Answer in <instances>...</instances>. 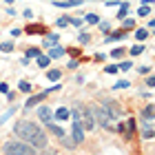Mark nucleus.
<instances>
[{
  "instance_id": "obj_1",
  "label": "nucleus",
  "mask_w": 155,
  "mask_h": 155,
  "mask_svg": "<svg viewBox=\"0 0 155 155\" xmlns=\"http://www.w3.org/2000/svg\"><path fill=\"white\" fill-rule=\"evenodd\" d=\"M13 131H16V135H18L20 140L33 144L38 151H45V149H47V135H45V133H42L33 122H29V120H20V122H16Z\"/></svg>"
},
{
  "instance_id": "obj_2",
  "label": "nucleus",
  "mask_w": 155,
  "mask_h": 155,
  "mask_svg": "<svg viewBox=\"0 0 155 155\" xmlns=\"http://www.w3.org/2000/svg\"><path fill=\"white\" fill-rule=\"evenodd\" d=\"M38 149L29 142H25V140H9L5 146H2V153H18V155H29V153H36Z\"/></svg>"
},
{
  "instance_id": "obj_3",
  "label": "nucleus",
  "mask_w": 155,
  "mask_h": 155,
  "mask_svg": "<svg viewBox=\"0 0 155 155\" xmlns=\"http://www.w3.org/2000/svg\"><path fill=\"white\" fill-rule=\"evenodd\" d=\"M91 111H93V117H95V122H100V126H104V129H115V126L111 124L115 117L109 113L107 104H95V107L91 109Z\"/></svg>"
},
{
  "instance_id": "obj_4",
  "label": "nucleus",
  "mask_w": 155,
  "mask_h": 155,
  "mask_svg": "<svg viewBox=\"0 0 155 155\" xmlns=\"http://www.w3.org/2000/svg\"><path fill=\"white\" fill-rule=\"evenodd\" d=\"M58 89H60V84H55V87H51V89H47V91H42V93H36V95H31L29 100L25 102V109L29 111L31 107H36V104H40L42 100H47V95H49V93H53V91H58Z\"/></svg>"
},
{
  "instance_id": "obj_5",
  "label": "nucleus",
  "mask_w": 155,
  "mask_h": 155,
  "mask_svg": "<svg viewBox=\"0 0 155 155\" xmlns=\"http://www.w3.org/2000/svg\"><path fill=\"white\" fill-rule=\"evenodd\" d=\"M78 109H80V120L84 122V129H87V131H93V129H95L93 111H91V109H82V107H78Z\"/></svg>"
},
{
  "instance_id": "obj_6",
  "label": "nucleus",
  "mask_w": 155,
  "mask_h": 155,
  "mask_svg": "<svg viewBox=\"0 0 155 155\" xmlns=\"http://www.w3.org/2000/svg\"><path fill=\"white\" fill-rule=\"evenodd\" d=\"M115 131L120 133V135H124L126 140H131V137H133V131H135V120H126V122L117 124Z\"/></svg>"
},
{
  "instance_id": "obj_7",
  "label": "nucleus",
  "mask_w": 155,
  "mask_h": 155,
  "mask_svg": "<svg viewBox=\"0 0 155 155\" xmlns=\"http://www.w3.org/2000/svg\"><path fill=\"white\" fill-rule=\"evenodd\" d=\"M45 126H47V131H51L55 137H60V140L64 137V129H62V126H58V124H53L51 120H47V122H45Z\"/></svg>"
},
{
  "instance_id": "obj_8",
  "label": "nucleus",
  "mask_w": 155,
  "mask_h": 155,
  "mask_svg": "<svg viewBox=\"0 0 155 155\" xmlns=\"http://www.w3.org/2000/svg\"><path fill=\"white\" fill-rule=\"evenodd\" d=\"M142 137L144 140H153L155 137V129L149 124V120H144V122H142Z\"/></svg>"
},
{
  "instance_id": "obj_9",
  "label": "nucleus",
  "mask_w": 155,
  "mask_h": 155,
  "mask_svg": "<svg viewBox=\"0 0 155 155\" xmlns=\"http://www.w3.org/2000/svg\"><path fill=\"white\" fill-rule=\"evenodd\" d=\"M38 117L42 120V122H47V120L53 117V111L49 109V107H40V109H38Z\"/></svg>"
},
{
  "instance_id": "obj_10",
  "label": "nucleus",
  "mask_w": 155,
  "mask_h": 155,
  "mask_svg": "<svg viewBox=\"0 0 155 155\" xmlns=\"http://www.w3.org/2000/svg\"><path fill=\"white\" fill-rule=\"evenodd\" d=\"M58 40H60V36H58V33H49V36H45V40H42V45H45V47L49 49V47L58 45Z\"/></svg>"
},
{
  "instance_id": "obj_11",
  "label": "nucleus",
  "mask_w": 155,
  "mask_h": 155,
  "mask_svg": "<svg viewBox=\"0 0 155 155\" xmlns=\"http://www.w3.org/2000/svg\"><path fill=\"white\" fill-rule=\"evenodd\" d=\"M104 104H107V109H109V113H111V115H113V117H120V115H122V109H120V107H117V102H104Z\"/></svg>"
},
{
  "instance_id": "obj_12",
  "label": "nucleus",
  "mask_w": 155,
  "mask_h": 155,
  "mask_svg": "<svg viewBox=\"0 0 155 155\" xmlns=\"http://www.w3.org/2000/svg\"><path fill=\"white\" fill-rule=\"evenodd\" d=\"M53 5H55V7H64V9H67V7H78V5H82V0H55Z\"/></svg>"
},
{
  "instance_id": "obj_13",
  "label": "nucleus",
  "mask_w": 155,
  "mask_h": 155,
  "mask_svg": "<svg viewBox=\"0 0 155 155\" xmlns=\"http://www.w3.org/2000/svg\"><path fill=\"white\" fill-rule=\"evenodd\" d=\"M69 115H71V113H69V109H64V107H60V109H58V111L53 113V117H55V120H60V122H64V120H69Z\"/></svg>"
},
{
  "instance_id": "obj_14",
  "label": "nucleus",
  "mask_w": 155,
  "mask_h": 155,
  "mask_svg": "<svg viewBox=\"0 0 155 155\" xmlns=\"http://www.w3.org/2000/svg\"><path fill=\"white\" fill-rule=\"evenodd\" d=\"M47 55H49V58H62V55H64V49L53 45V47H49V53Z\"/></svg>"
},
{
  "instance_id": "obj_15",
  "label": "nucleus",
  "mask_w": 155,
  "mask_h": 155,
  "mask_svg": "<svg viewBox=\"0 0 155 155\" xmlns=\"http://www.w3.org/2000/svg\"><path fill=\"white\" fill-rule=\"evenodd\" d=\"M27 33H47V29H45V25H29Z\"/></svg>"
},
{
  "instance_id": "obj_16",
  "label": "nucleus",
  "mask_w": 155,
  "mask_h": 155,
  "mask_svg": "<svg viewBox=\"0 0 155 155\" xmlns=\"http://www.w3.org/2000/svg\"><path fill=\"white\" fill-rule=\"evenodd\" d=\"M36 60H38V67H40V69H47L49 62H51V58H49V55H45V53H40Z\"/></svg>"
},
{
  "instance_id": "obj_17",
  "label": "nucleus",
  "mask_w": 155,
  "mask_h": 155,
  "mask_svg": "<svg viewBox=\"0 0 155 155\" xmlns=\"http://www.w3.org/2000/svg\"><path fill=\"white\" fill-rule=\"evenodd\" d=\"M126 36H129L126 31H115L113 36H109V38H107V42H117V40H124Z\"/></svg>"
},
{
  "instance_id": "obj_18",
  "label": "nucleus",
  "mask_w": 155,
  "mask_h": 155,
  "mask_svg": "<svg viewBox=\"0 0 155 155\" xmlns=\"http://www.w3.org/2000/svg\"><path fill=\"white\" fill-rule=\"evenodd\" d=\"M153 115H155V107H153V104H149V107L142 111V120H153Z\"/></svg>"
},
{
  "instance_id": "obj_19",
  "label": "nucleus",
  "mask_w": 155,
  "mask_h": 155,
  "mask_svg": "<svg viewBox=\"0 0 155 155\" xmlns=\"http://www.w3.org/2000/svg\"><path fill=\"white\" fill-rule=\"evenodd\" d=\"M0 51H2V53H11V51H13V42H11V40L0 42Z\"/></svg>"
},
{
  "instance_id": "obj_20",
  "label": "nucleus",
  "mask_w": 155,
  "mask_h": 155,
  "mask_svg": "<svg viewBox=\"0 0 155 155\" xmlns=\"http://www.w3.org/2000/svg\"><path fill=\"white\" fill-rule=\"evenodd\" d=\"M25 55H27V58H38V55H40V49L38 47H29V49H27V51H25Z\"/></svg>"
},
{
  "instance_id": "obj_21",
  "label": "nucleus",
  "mask_w": 155,
  "mask_h": 155,
  "mask_svg": "<svg viewBox=\"0 0 155 155\" xmlns=\"http://www.w3.org/2000/svg\"><path fill=\"white\" fill-rule=\"evenodd\" d=\"M18 89L22 91V93H31V82H27V80H20V84H18Z\"/></svg>"
},
{
  "instance_id": "obj_22",
  "label": "nucleus",
  "mask_w": 155,
  "mask_h": 155,
  "mask_svg": "<svg viewBox=\"0 0 155 155\" xmlns=\"http://www.w3.org/2000/svg\"><path fill=\"white\" fill-rule=\"evenodd\" d=\"M60 75H62V71H60V69H51V71H47V78H49V80H60Z\"/></svg>"
},
{
  "instance_id": "obj_23",
  "label": "nucleus",
  "mask_w": 155,
  "mask_h": 155,
  "mask_svg": "<svg viewBox=\"0 0 155 155\" xmlns=\"http://www.w3.org/2000/svg\"><path fill=\"white\" fill-rule=\"evenodd\" d=\"M126 13H129V5L122 2V5H120V11H117V18H120V20H124V18H126Z\"/></svg>"
},
{
  "instance_id": "obj_24",
  "label": "nucleus",
  "mask_w": 155,
  "mask_h": 155,
  "mask_svg": "<svg viewBox=\"0 0 155 155\" xmlns=\"http://www.w3.org/2000/svg\"><path fill=\"white\" fill-rule=\"evenodd\" d=\"M84 20H87V22H91V25H97V22H100V16H97V13H87V16H84Z\"/></svg>"
},
{
  "instance_id": "obj_25",
  "label": "nucleus",
  "mask_w": 155,
  "mask_h": 155,
  "mask_svg": "<svg viewBox=\"0 0 155 155\" xmlns=\"http://www.w3.org/2000/svg\"><path fill=\"white\" fill-rule=\"evenodd\" d=\"M129 53L133 55V58H135V55H140V53H144V47H142V45H133V49H131Z\"/></svg>"
},
{
  "instance_id": "obj_26",
  "label": "nucleus",
  "mask_w": 155,
  "mask_h": 155,
  "mask_svg": "<svg viewBox=\"0 0 155 155\" xmlns=\"http://www.w3.org/2000/svg\"><path fill=\"white\" fill-rule=\"evenodd\" d=\"M124 55V49L122 47H117V49H113V51H111V58H115V60H120Z\"/></svg>"
},
{
  "instance_id": "obj_27",
  "label": "nucleus",
  "mask_w": 155,
  "mask_h": 155,
  "mask_svg": "<svg viewBox=\"0 0 155 155\" xmlns=\"http://www.w3.org/2000/svg\"><path fill=\"white\" fill-rule=\"evenodd\" d=\"M135 38L137 40H146V38H149V31H146V29H137L135 31Z\"/></svg>"
},
{
  "instance_id": "obj_28",
  "label": "nucleus",
  "mask_w": 155,
  "mask_h": 155,
  "mask_svg": "<svg viewBox=\"0 0 155 155\" xmlns=\"http://www.w3.org/2000/svg\"><path fill=\"white\" fill-rule=\"evenodd\" d=\"M78 40H80V45H87V42H89L91 38H89V33H84V31H80V36H78Z\"/></svg>"
},
{
  "instance_id": "obj_29",
  "label": "nucleus",
  "mask_w": 155,
  "mask_h": 155,
  "mask_svg": "<svg viewBox=\"0 0 155 155\" xmlns=\"http://www.w3.org/2000/svg\"><path fill=\"white\" fill-rule=\"evenodd\" d=\"M126 87H131V84L126 82V80H117V82L113 84V89H126Z\"/></svg>"
},
{
  "instance_id": "obj_30",
  "label": "nucleus",
  "mask_w": 155,
  "mask_h": 155,
  "mask_svg": "<svg viewBox=\"0 0 155 155\" xmlns=\"http://www.w3.org/2000/svg\"><path fill=\"white\" fill-rule=\"evenodd\" d=\"M140 16H149V13H151V9H149V5H144V7H140Z\"/></svg>"
},
{
  "instance_id": "obj_31",
  "label": "nucleus",
  "mask_w": 155,
  "mask_h": 155,
  "mask_svg": "<svg viewBox=\"0 0 155 155\" xmlns=\"http://www.w3.org/2000/svg\"><path fill=\"white\" fill-rule=\"evenodd\" d=\"M117 69H120V71H129V69H131V62H120Z\"/></svg>"
},
{
  "instance_id": "obj_32",
  "label": "nucleus",
  "mask_w": 155,
  "mask_h": 155,
  "mask_svg": "<svg viewBox=\"0 0 155 155\" xmlns=\"http://www.w3.org/2000/svg\"><path fill=\"white\" fill-rule=\"evenodd\" d=\"M104 71H107V73H117L120 69H117V64H109L107 69H104Z\"/></svg>"
},
{
  "instance_id": "obj_33",
  "label": "nucleus",
  "mask_w": 155,
  "mask_h": 155,
  "mask_svg": "<svg viewBox=\"0 0 155 155\" xmlns=\"http://www.w3.org/2000/svg\"><path fill=\"white\" fill-rule=\"evenodd\" d=\"M0 93H9V84H5V82H0Z\"/></svg>"
},
{
  "instance_id": "obj_34",
  "label": "nucleus",
  "mask_w": 155,
  "mask_h": 155,
  "mask_svg": "<svg viewBox=\"0 0 155 155\" xmlns=\"http://www.w3.org/2000/svg\"><path fill=\"white\" fill-rule=\"evenodd\" d=\"M135 27V20H124V29H133Z\"/></svg>"
},
{
  "instance_id": "obj_35",
  "label": "nucleus",
  "mask_w": 155,
  "mask_h": 155,
  "mask_svg": "<svg viewBox=\"0 0 155 155\" xmlns=\"http://www.w3.org/2000/svg\"><path fill=\"white\" fill-rule=\"evenodd\" d=\"M69 25V18H58V27H67Z\"/></svg>"
},
{
  "instance_id": "obj_36",
  "label": "nucleus",
  "mask_w": 155,
  "mask_h": 155,
  "mask_svg": "<svg viewBox=\"0 0 155 155\" xmlns=\"http://www.w3.org/2000/svg\"><path fill=\"white\" fill-rule=\"evenodd\" d=\"M69 22L75 25V27H80V25H82V20H80V18H69Z\"/></svg>"
},
{
  "instance_id": "obj_37",
  "label": "nucleus",
  "mask_w": 155,
  "mask_h": 155,
  "mask_svg": "<svg viewBox=\"0 0 155 155\" xmlns=\"http://www.w3.org/2000/svg\"><path fill=\"white\" fill-rule=\"evenodd\" d=\"M97 25H100V29H102L104 33H107V31H109V22H97Z\"/></svg>"
},
{
  "instance_id": "obj_38",
  "label": "nucleus",
  "mask_w": 155,
  "mask_h": 155,
  "mask_svg": "<svg viewBox=\"0 0 155 155\" xmlns=\"http://www.w3.org/2000/svg\"><path fill=\"white\" fill-rule=\"evenodd\" d=\"M146 87H153V89H155V75H153V78H149V80H146Z\"/></svg>"
},
{
  "instance_id": "obj_39",
  "label": "nucleus",
  "mask_w": 155,
  "mask_h": 155,
  "mask_svg": "<svg viewBox=\"0 0 155 155\" xmlns=\"http://www.w3.org/2000/svg\"><path fill=\"white\" fill-rule=\"evenodd\" d=\"M18 36H22V31H20V29H13V31H11V38H18Z\"/></svg>"
},
{
  "instance_id": "obj_40",
  "label": "nucleus",
  "mask_w": 155,
  "mask_h": 155,
  "mask_svg": "<svg viewBox=\"0 0 155 155\" xmlns=\"http://www.w3.org/2000/svg\"><path fill=\"white\" fill-rule=\"evenodd\" d=\"M22 16H25V18H31V16H33V11H31V9H25V11H22Z\"/></svg>"
},
{
  "instance_id": "obj_41",
  "label": "nucleus",
  "mask_w": 155,
  "mask_h": 155,
  "mask_svg": "<svg viewBox=\"0 0 155 155\" xmlns=\"http://www.w3.org/2000/svg\"><path fill=\"white\" fill-rule=\"evenodd\" d=\"M109 7H120V5H122V2H120V0H111V2H107Z\"/></svg>"
},
{
  "instance_id": "obj_42",
  "label": "nucleus",
  "mask_w": 155,
  "mask_h": 155,
  "mask_svg": "<svg viewBox=\"0 0 155 155\" xmlns=\"http://www.w3.org/2000/svg\"><path fill=\"white\" fill-rule=\"evenodd\" d=\"M144 5H155V0H142Z\"/></svg>"
},
{
  "instance_id": "obj_43",
  "label": "nucleus",
  "mask_w": 155,
  "mask_h": 155,
  "mask_svg": "<svg viewBox=\"0 0 155 155\" xmlns=\"http://www.w3.org/2000/svg\"><path fill=\"white\" fill-rule=\"evenodd\" d=\"M149 27H151V29H155V18H153L151 22H149Z\"/></svg>"
},
{
  "instance_id": "obj_44",
  "label": "nucleus",
  "mask_w": 155,
  "mask_h": 155,
  "mask_svg": "<svg viewBox=\"0 0 155 155\" xmlns=\"http://www.w3.org/2000/svg\"><path fill=\"white\" fill-rule=\"evenodd\" d=\"M7 2H9V5H11V2H16V0H7Z\"/></svg>"
},
{
  "instance_id": "obj_45",
  "label": "nucleus",
  "mask_w": 155,
  "mask_h": 155,
  "mask_svg": "<svg viewBox=\"0 0 155 155\" xmlns=\"http://www.w3.org/2000/svg\"><path fill=\"white\" fill-rule=\"evenodd\" d=\"M153 33H155V29H153Z\"/></svg>"
}]
</instances>
